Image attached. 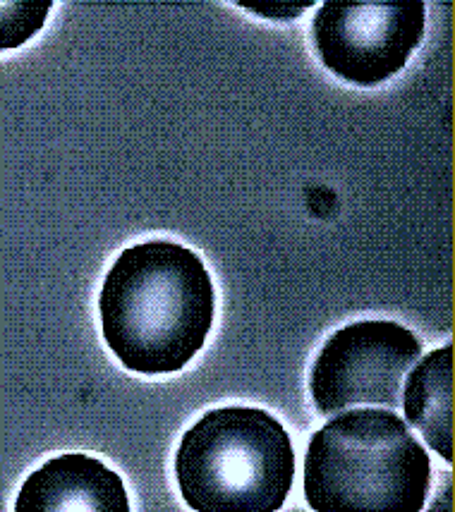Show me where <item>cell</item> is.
Here are the masks:
<instances>
[{"mask_svg":"<svg viewBox=\"0 0 455 512\" xmlns=\"http://www.w3.org/2000/svg\"><path fill=\"white\" fill-rule=\"evenodd\" d=\"M101 331L125 369L175 374L202 350L214 326L211 273L192 249L171 240L127 247L103 278Z\"/></svg>","mask_w":455,"mask_h":512,"instance_id":"cell-1","label":"cell"},{"mask_svg":"<svg viewBox=\"0 0 455 512\" xmlns=\"http://www.w3.org/2000/svg\"><path fill=\"white\" fill-rule=\"evenodd\" d=\"M432 460L393 410L333 417L309 438L305 501L314 512H422Z\"/></svg>","mask_w":455,"mask_h":512,"instance_id":"cell-2","label":"cell"},{"mask_svg":"<svg viewBox=\"0 0 455 512\" xmlns=\"http://www.w3.org/2000/svg\"><path fill=\"white\" fill-rule=\"evenodd\" d=\"M175 477L194 512H278L295 481L290 434L259 407H218L180 438Z\"/></svg>","mask_w":455,"mask_h":512,"instance_id":"cell-3","label":"cell"},{"mask_svg":"<svg viewBox=\"0 0 455 512\" xmlns=\"http://www.w3.org/2000/svg\"><path fill=\"white\" fill-rule=\"evenodd\" d=\"M424 24L427 8L420 0H326L314 15L312 41L333 75L374 87L408 65Z\"/></svg>","mask_w":455,"mask_h":512,"instance_id":"cell-4","label":"cell"},{"mask_svg":"<svg viewBox=\"0 0 455 512\" xmlns=\"http://www.w3.org/2000/svg\"><path fill=\"white\" fill-rule=\"evenodd\" d=\"M422 357L417 335L396 321H355L326 340L314 359L309 388L319 414L355 405L396 410L405 374Z\"/></svg>","mask_w":455,"mask_h":512,"instance_id":"cell-5","label":"cell"},{"mask_svg":"<svg viewBox=\"0 0 455 512\" xmlns=\"http://www.w3.org/2000/svg\"><path fill=\"white\" fill-rule=\"evenodd\" d=\"M15 512H130L125 484L99 457L65 453L24 479Z\"/></svg>","mask_w":455,"mask_h":512,"instance_id":"cell-6","label":"cell"},{"mask_svg":"<svg viewBox=\"0 0 455 512\" xmlns=\"http://www.w3.org/2000/svg\"><path fill=\"white\" fill-rule=\"evenodd\" d=\"M400 398L405 419L446 462H453V345L420 359Z\"/></svg>","mask_w":455,"mask_h":512,"instance_id":"cell-7","label":"cell"},{"mask_svg":"<svg viewBox=\"0 0 455 512\" xmlns=\"http://www.w3.org/2000/svg\"><path fill=\"white\" fill-rule=\"evenodd\" d=\"M48 12V0H0V51H12L34 39L44 29Z\"/></svg>","mask_w":455,"mask_h":512,"instance_id":"cell-8","label":"cell"}]
</instances>
